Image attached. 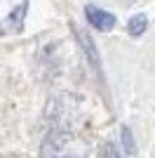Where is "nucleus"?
I'll return each mask as SVG.
<instances>
[{"label":"nucleus","mask_w":155,"mask_h":158,"mask_svg":"<svg viewBox=\"0 0 155 158\" xmlns=\"http://www.w3.org/2000/svg\"><path fill=\"white\" fill-rule=\"evenodd\" d=\"M146 28H148V17H146V14H134V17L127 21V33H129V35H134V38L143 35Z\"/></svg>","instance_id":"nucleus-3"},{"label":"nucleus","mask_w":155,"mask_h":158,"mask_svg":"<svg viewBox=\"0 0 155 158\" xmlns=\"http://www.w3.org/2000/svg\"><path fill=\"white\" fill-rule=\"evenodd\" d=\"M57 158H68V156H57Z\"/></svg>","instance_id":"nucleus-6"},{"label":"nucleus","mask_w":155,"mask_h":158,"mask_svg":"<svg viewBox=\"0 0 155 158\" xmlns=\"http://www.w3.org/2000/svg\"><path fill=\"white\" fill-rule=\"evenodd\" d=\"M28 0H0V35H17L24 28Z\"/></svg>","instance_id":"nucleus-1"},{"label":"nucleus","mask_w":155,"mask_h":158,"mask_svg":"<svg viewBox=\"0 0 155 158\" xmlns=\"http://www.w3.org/2000/svg\"><path fill=\"white\" fill-rule=\"evenodd\" d=\"M122 144H125V151H127L129 156L136 153V144H134V137H132L129 127H122Z\"/></svg>","instance_id":"nucleus-4"},{"label":"nucleus","mask_w":155,"mask_h":158,"mask_svg":"<svg viewBox=\"0 0 155 158\" xmlns=\"http://www.w3.org/2000/svg\"><path fill=\"white\" fill-rule=\"evenodd\" d=\"M103 158H117V151L113 144H106L103 146Z\"/></svg>","instance_id":"nucleus-5"},{"label":"nucleus","mask_w":155,"mask_h":158,"mask_svg":"<svg viewBox=\"0 0 155 158\" xmlns=\"http://www.w3.org/2000/svg\"><path fill=\"white\" fill-rule=\"evenodd\" d=\"M85 14H87V21H89L94 28H99V31H110V28L115 26V17L110 12H106V10L94 7V5L85 7Z\"/></svg>","instance_id":"nucleus-2"},{"label":"nucleus","mask_w":155,"mask_h":158,"mask_svg":"<svg viewBox=\"0 0 155 158\" xmlns=\"http://www.w3.org/2000/svg\"><path fill=\"white\" fill-rule=\"evenodd\" d=\"M125 2H132V0H125Z\"/></svg>","instance_id":"nucleus-7"}]
</instances>
